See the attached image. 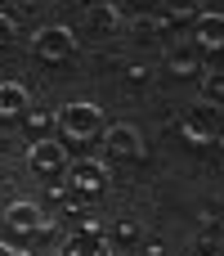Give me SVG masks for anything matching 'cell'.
<instances>
[{
	"instance_id": "1",
	"label": "cell",
	"mask_w": 224,
	"mask_h": 256,
	"mask_svg": "<svg viewBox=\"0 0 224 256\" xmlns=\"http://www.w3.org/2000/svg\"><path fill=\"white\" fill-rule=\"evenodd\" d=\"M54 122H58V135H67V140H99L103 135V108L90 99H67L54 112Z\"/></svg>"
},
{
	"instance_id": "2",
	"label": "cell",
	"mask_w": 224,
	"mask_h": 256,
	"mask_svg": "<svg viewBox=\"0 0 224 256\" xmlns=\"http://www.w3.org/2000/svg\"><path fill=\"white\" fill-rule=\"evenodd\" d=\"M31 54H36L40 63H63V58H72V54H76V36H72V27H67V22H45V27H36V36H31Z\"/></svg>"
},
{
	"instance_id": "3",
	"label": "cell",
	"mask_w": 224,
	"mask_h": 256,
	"mask_svg": "<svg viewBox=\"0 0 224 256\" xmlns=\"http://www.w3.org/2000/svg\"><path fill=\"white\" fill-rule=\"evenodd\" d=\"M27 166L40 171V176L67 171V144H63L58 135H49V140H31V148H27Z\"/></svg>"
},
{
	"instance_id": "4",
	"label": "cell",
	"mask_w": 224,
	"mask_h": 256,
	"mask_svg": "<svg viewBox=\"0 0 224 256\" xmlns=\"http://www.w3.org/2000/svg\"><path fill=\"white\" fill-rule=\"evenodd\" d=\"M72 189H81V194H99L103 184H108V162H99V158H81V162H72Z\"/></svg>"
},
{
	"instance_id": "5",
	"label": "cell",
	"mask_w": 224,
	"mask_h": 256,
	"mask_svg": "<svg viewBox=\"0 0 224 256\" xmlns=\"http://www.w3.org/2000/svg\"><path fill=\"white\" fill-rule=\"evenodd\" d=\"M4 225H9L13 234H36V230H45V212H40L36 202L18 198V202L4 207Z\"/></svg>"
},
{
	"instance_id": "6",
	"label": "cell",
	"mask_w": 224,
	"mask_h": 256,
	"mask_svg": "<svg viewBox=\"0 0 224 256\" xmlns=\"http://www.w3.org/2000/svg\"><path fill=\"white\" fill-rule=\"evenodd\" d=\"M63 256H108V238L99 234V225H81V230L67 234Z\"/></svg>"
},
{
	"instance_id": "7",
	"label": "cell",
	"mask_w": 224,
	"mask_h": 256,
	"mask_svg": "<svg viewBox=\"0 0 224 256\" xmlns=\"http://www.w3.org/2000/svg\"><path fill=\"white\" fill-rule=\"evenodd\" d=\"M108 158H144V135L135 130V126H108Z\"/></svg>"
},
{
	"instance_id": "8",
	"label": "cell",
	"mask_w": 224,
	"mask_h": 256,
	"mask_svg": "<svg viewBox=\"0 0 224 256\" xmlns=\"http://www.w3.org/2000/svg\"><path fill=\"white\" fill-rule=\"evenodd\" d=\"M198 45L202 50H224V14H198Z\"/></svg>"
},
{
	"instance_id": "9",
	"label": "cell",
	"mask_w": 224,
	"mask_h": 256,
	"mask_svg": "<svg viewBox=\"0 0 224 256\" xmlns=\"http://www.w3.org/2000/svg\"><path fill=\"white\" fill-rule=\"evenodd\" d=\"M27 108H31L27 90L18 81H0V117H22Z\"/></svg>"
},
{
	"instance_id": "10",
	"label": "cell",
	"mask_w": 224,
	"mask_h": 256,
	"mask_svg": "<svg viewBox=\"0 0 224 256\" xmlns=\"http://www.w3.org/2000/svg\"><path fill=\"white\" fill-rule=\"evenodd\" d=\"M22 117H27V130H31L36 140H49V135L58 130V122H54V112H49V108H27Z\"/></svg>"
},
{
	"instance_id": "11",
	"label": "cell",
	"mask_w": 224,
	"mask_h": 256,
	"mask_svg": "<svg viewBox=\"0 0 224 256\" xmlns=\"http://www.w3.org/2000/svg\"><path fill=\"white\" fill-rule=\"evenodd\" d=\"M90 22H94L99 32H112V27L121 22V14H117V4H94V9H90Z\"/></svg>"
},
{
	"instance_id": "12",
	"label": "cell",
	"mask_w": 224,
	"mask_h": 256,
	"mask_svg": "<svg viewBox=\"0 0 224 256\" xmlns=\"http://www.w3.org/2000/svg\"><path fill=\"white\" fill-rule=\"evenodd\" d=\"M166 18H198L202 14V0H162Z\"/></svg>"
},
{
	"instance_id": "13",
	"label": "cell",
	"mask_w": 224,
	"mask_h": 256,
	"mask_svg": "<svg viewBox=\"0 0 224 256\" xmlns=\"http://www.w3.org/2000/svg\"><path fill=\"white\" fill-rule=\"evenodd\" d=\"M180 135H184L189 144H207V140H211L216 130H207V126H202L198 117H189V122H180Z\"/></svg>"
},
{
	"instance_id": "14",
	"label": "cell",
	"mask_w": 224,
	"mask_h": 256,
	"mask_svg": "<svg viewBox=\"0 0 224 256\" xmlns=\"http://www.w3.org/2000/svg\"><path fill=\"white\" fill-rule=\"evenodd\" d=\"M202 99H224V68L220 72H207V81H202Z\"/></svg>"
},
{
	"instance_id": "15",
	"label": "cell",
	"mask_w": 224,
	"mask_h": 256,
	"mask_svg": "<svg viewBox=\"0 0 224 256\" xmlns=\"http://www.w3.org/2000/svg\"><path fill=\"white\" fill-rule=\"evenodd\" d=\"M193 68H198V63H193V58H171V72H175V76H189V72H193Z\"/></svg>"
},
{
	"instance_id": "16",
	"label": "cell",
	"mask_w": 224,
	"mask_h": 256,
	"mask_svg": "<svg viewBox=\"0 0 224 256\" xmlns=\"http://www.w3.org/2000/svg\"><path fill=\"white\" fill-rule=\"evenodd\" d=\"M144 256H166V243L162 238H144Z\"/></svg>"
},
{
	"instance_id": "17",
	"label": "cell",
	"mask_w": 224,
	"mask_h": 256,
	"mask_svg": "<svg viewBox=\"0 0 224 256\" xmlns=\"http://www.w3.org/2000/svg\"><path fill=\"white\" fill-rule=\"evenodd\" d=\"M135 234H139V230H135L130 220H126V225H117V243H135Z\"/></svg>"
},
{
	"instance_id": "18",
	"label": "cell",
	"mask_w": 224,
	"mask_h": 256,
	"mask_svg": "<svg viewBox=\"0 0 224 256\" xmlns=\"http://www.w3.org/2000/svg\"><path fill=\"white\" fill-rule=\"evenodd\" d=\"M9 40H13V22L0 14V45H9Z\"/></svg>"
},
{
	"instance_id": "19",
	"label": "cell",
	"mask_w": 224,
	"mask_h": 256,
	"mask_svg": "<svg viewBox=\"0 0 224 256\" xmlns=\"http://www.w3.org/2000/svg\"><path fill=\"white\" fill-rule=\"evenodd\" d=\"M18 4H22V9H27V14H31V9H40V4H45V0H18Z\"/></svg>"
},
{
	"instance_id": "20",
	"label": "cell",
	"mask_w": 224,
	"mask_h": 256,
	"mask_svg": "<svg viewBox=\"0 0 224 256\" xmlns=\"http://www.w3.org/2000/svg\"><path fill=\"white\" fill-rule=\"evenodd\" d=\"M0 256H13V248H9V243H0Z\"/></svg>"
},
{
	"instance_id": "21",
	"label": "cell",
	"mask_w": 224,
	"mask_h": 256,
	"mask_svg": "<svg viewBox=\"0 0 224 256\" xmlns=\"http://www.w3.org/2000/svg\"><path fill=\"white\" fill-rule=\"evenodd\" d=\"M216 144H220V148H224V130H220V135H216Z\"/></svg>"
},
{
	"instance_id": "22",
	"label": "cell",
	"mask_w": 224,
	"mask_h": 256,
	"mask_svg": "<svg viewBox=\"0 0 224 256\" xmlns=\"http://www.w3.org/2000/svg\"><path fill=\"white\" fill-rule=\"evenodd\" d=\"M139 4H153V0H139Z\"/></svg>"
}]
</instances>
